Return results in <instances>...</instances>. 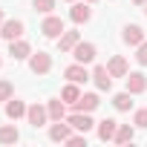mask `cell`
<instances>
[{"label": "cell", "mask_w": 147, "mask_h": 147, "mask_svg": "<svg viewBox=\"0 0 147 147\" xmlns=\"http://www.w3.org/2000/svg\"><path fill=\"white\" fill-rule=\"evenodd\" d=\"M29 69L35 72V75H46V72L52 69V58H49L46 52H38V55L29 58Z\"/></svg>", "instance_id": "obj_1"}, {"label": "cell", "mask_w": 147, "mask_h": 147, "mask_svg": "<svg viewBox=\"0 0 147 147\" xmlns=\"http://www.w3.org/2000/svg\"><path fill=\"white\" fill-rule=\"evenodd\" d=\"M72 58H75L78 63H92L95 61V43H75V49H72Z\"/></svg>", "instance_id": "obj_2"}, {"label": "cell", "mask_w": 147, "mask_h": 147, "mask_svg": "<svg viewBox=\"0 0 147 147\" xmlns=\"http://www.w3.org/2000/svg\"><path fill=\"white\" fill-rule=\"evenodd\" d=\"M63 75H66L72 84H84V81H90V78H92L90 72L84 69V63H78V61L72 63V66H66V69H63Z\"/></svg>", "instance_id": "obj_3"}, {"label": "cell", "mask_w": 147, "mask_h": 147, "mask_svg": "<svg viewBox=\"0 0 147 147\" xmlns=\"http://www.w3.org/2000/svg\"><path fill=\"white\" fill-rule=\"evenodd\" d=\"M66 121H69V127H75V130H81V133H90V130H92V124H95V121H92L87 113H81V110H75Z\"/></svg>", "instance_id": "obj_4"}, {"label": "cell", "mask_w": 147, "mask_h": 147, "mask_svg": "<svg viewBox=\"0 0 147 147\" xmlns=\"http://www.w3.org/2000/svg\"><path fill=\"white\" fill-rule=\"evenodd\" d=\"M92 81H95L98 90H107V92L113 90V75H110L107 66H95V69H92Z\"/></svg>", "instance_id": "obj_5"}, {"label": "cell", "mask_w": 147, "mask_h": 147, "mask_svg": "<svg viewBox=\"0 0 147 147\" xmlns=\"http://www.w3.org/2000/svg\"><path fill=\"white\" fill-rule=\"evenodd\" d=\"M40 32H43L46 38H61V35H63V20H61V18H52V15H49V18L43 20Z\"/></svg>", "instance_id": "obj_6"}, {"label": "cell", "mask_w": 147, "mask_h": 147, "mask_svg": "<svg viewBox=\"0 0 147 147\" xmlns=\"http://www.w3.org/2000/svg\"><path fill=\"white\" fill-rule=\"evenodd\" d=\"M26 118H29V124H32V127L38 130V127H43V124H46V118H49V113H46V110H43L40 104H32V107L26 110Z\"/></svg>", "instance_id": "obj_7"}, {"label": "cell", "mask_w": 147, "mask_h": 147, "mask_svg": "<svg viewBox=\"0 0 147 147\" xmlns=\"http://www.w3.org/2000/svg\"><path fill=\"white\" fill-rule=\"evenodd\" d=\"M144 90H147V78L141 75V72H130V75H127V92L130 95H138Z\"/></svg>", "instance_id": "obj_8"}, {"label": "cell", "mask_w": 147, "mask_h": 147, "mask_svg": "<svg viewBox=\"0 0 147 147\" xmlns=\"http://www.w3.org/2000/svg\"><path fill=\"white\" fill-rule=\"evenodd\" d=\"M0 35H3L6 40H18L23 35V23L20 20H3V29H0Z\"/></svg>", "instance_id": "obj_9"}, {"label": "cell", "mask_w": 147, "mask_h": 147, "mask_svg": "<svg viewBox=\"0 0 147 147\" xmlns=\"http://www.w3.org/2000/svg\"><path fill=\"white\" fill-rule=\"evenodd\" d=\"M115 130H118V121H115V118H104V121H98V138H101V141L115 138Z\"/></svg>", "instance_id": "obj_10"}, {"label": "cell", "mask_w": 147, "mask_h": 147, "mask_svg": "<svg viewBox=\"0 0 147 147\" xmlns=\"http://www.w3.org/2000/svg\"><path fill=\"white\" fill-rule=\"evenodd\" d=\"M9 55H12L15 61H23V58H29V55H32V46H29L26 40H20V38H18V40H12Z\"/></svg>", "instance_id": "obj_11"}, {"label": "cell", "mask_w": 147, "mask_h": 147, "mask_svg": "<svg viewBox=\"0 0 147 147\" xmlns=\"http://www.w3.org/2000/svg\"><path fill=\"white\" fill-rule=\"evenodd\" d=\"M107 69H110V75H113V78H127V61H124L121 55H115V58H110V63H107Z\"/></svg>", "instance_id": "obj_12"}, {"label": "cell", "mask_w": 147, "mask_h": 147, "mask_svg": "<svg viewBox=\"0 0 147 147\" xmlns=\"http://www.w3.org/2000/svg\"><path fill=\"white\" fill-rule=\"evenodd\" d=\"M101 101H98V95H92V92H87V95H81L75 104H72V107H75V110H81V113H92L95 107H98Z\"/></svg>", "instance_id": "obj_13"}, {"label": "cell", "mask_w": 147, "mask_h": 147, "mask_svg": "<svg viewBox=\"0 0 147 147\" xmlns=\"http://www.w3.org/2000/svg\"><path fill=\"white\" fill-rule=\"evenodd\" d=\"M124 43H130V46L144 43V29L141 26H124Z\"/></svg>", "instance_id": "obj_14"}, {"label": "cell", "mask_w": 147, "mask_h": 147, "mask_svg": "<svg viewBox=\"0 0 147 147\" xmlns=\"http://www.w3.org/2000/svg\"><path fill=\"white\" fill-rule=\"evenodd\" d=\"M26 110H29V107H26L23 101H18V98H9V101H6V115H9L12 121L20 118V115H26Z\"/></svg>", "instance_id": "obj_15"}, {"label": "cell", "mask_w": 147, "mask_h": 147, "mask_svg": "<svg viewBox=\"0 0 147 147\" xmlns=\"http://www.w3.org/2000/svg\"><path fill=\"white\" fill-rule=\"evenodd\" d=\"M69 18L75 20V23H87V20L92 18V12H90L87 3H75V6H72V12H69Z\"/></svg>", "instance_id": "obj_16"}, {"label": "cell", "mask_w": 147, "mask_h": 147, "mask_svg": "<svg viewBox=\"0 0 147 147\" xmlns=\"http://www.w3.org/2000/svg\"><path fill=\"white\" fill-rule=\"evenodd\" d=\"M49 138H52V141H66V138H69V121H66V124H63V121H55L52 130H49Z\"/></svg>", "instance_id": "obj_17"}, {"label": "cell", "mask_w": 147, "mask_h": 147, "mask_svg": "<svg viewBox=\"0 0 147 147\" xmlns=\"http://www.w3.org/2000/svg\"><path fill=\"white\" fill-rule=\"evenodd\" d=\"M75 43H78V32H63V35L58 38V49H61V52H72Z\"/></svg>", "instance_id": "obj_18"}, {"label": "cell", "mask_w": 147, "mask_h": 147, "mask_svg": "<svg viewBox=\"0 0 147 147\" xmlns=\"http://www.w3.org/2000/svg\"><path fill=\"white\" fill-rule=\"evenodd\" d=\"M61 98H63L66 104H75V101L81 98V90H78V84H72V81H69V84L61 90Z\"/></svg>", "instance_id": "obj_19"}, {"label": "cell", "mask_w": 147, "mask_h": 147, "mask_svg": "<svg viewBox=\"0 0 147 147\" xmlns=\"http://www.w3.org/2000/svg\"><path fill=\"white\" fill-rule=\"evenodd\" d=\"M18 138H20L18 127H12V124H6V127H0V144H15Z\"/></svg>", "instance_id": "obj_20"}, {"label": "cell", "mask_w": 147, "mask_h": 147, "mask_svg": "<svg viewBox=\"0 0 147 147\" xmlns=\"http://www.w3.org/2000/svg\"><path fill=\"white\" fill-rule=\"evenodd\" d=\"M46 113H49V118H52V121H63V118H66V110H63V101H49Z\"/></svg>", "instance_id": "obj_21"}, {"label": "cell", "mask_w": 147, "mask_h": 147, "mask_svg": "<svg viewBox=\"0 0 147 147\" xmlns=\"http://www.w3.org/2000/svg\"><path fill=\"white\" fill-rule=\"evenodd\" d=\"M133 136H136V133H133V127H130V124H121V127L115 130V141H118V144H130V141H133Z\"/></svg>", "instance_id": "obj_22"}, {"label": "cell", "mask_w": 147, "mask_h": 147, "mask_svg": "<svg viewBox=\"0 0 147 147\" xmlns=\"http://www.w3.org/2000/svg\"><path fill=\"white\" fill-rule=\"evenodd\" d=\"M113 104H115V110H121V113H124V110H130V107H133V101H130V92H118V95L113 98Z\"/></svg>", "instance_id": "obj_23"}, {"label": "cell", "mask_w": 147, "mask_h": 147, "mask_svg": "<svg viewBox=\"0 0 147 147\" xmlns=\"http://www.w3.org/2000/svg\"><path fill=\"white\" fill-rule=\"evenodd\" d=\"M32 9H35V12H40V15H49V12L55 9V0H35Z\"/></svg>", "instance_id": "obj_24"}, {"label": "cell", "mask_w": 147, "mask_h": 147, "mask_svg": "<svg viewBox=\"0 0 147 147\" xmlns=\"http://www.w3.org/2000/svg\"><path fill=\"white\" fill-rule=\"evenodd\" d=\"M12 92H15V87H12L9 81H0V101H9Z\"/></svg>", "instance_id": "obj_25"}, {"label": "cell", "mask_w": 147, "mask_h": 147, "mask_svg": "<svg viewBox=\"0 0 147 147\" xmlns=\"http://www.w3.org/2000/svg\"><path fill=\"white\" fill-rule=\"evenodd\" d=\"M133 124H136V127H141V130H147V110H138V113H136V118H133Z\"/></svg>", "instance_id": "obj_26"}, {"label": "cell", "mask_w": 147, "mask_h": 147, "mask_svg": "<svg viewBox=\"0 0 147 147\" xmlns=\"http://www.w3.org/2000/svg\"><path fill=\"white\" fill-rule=\"evenodd\" d=\"M136 61L147 66V43H138V55H136Z\"/></svg>", "instance_id": "obj_27"}, {"label": "cell", "mask_w": 147, "mask_h": 147, "mask_svg": "<svg viewBox=\"0 0 147 147\" xmlns=\"http://www.w3.org/2000/svg\"><path fill=\"white\" fill-rule=\"evenodd\" d=\"M66 144H72V147H75V144H87V133H81V136H69Z\"/></svg>", "instance_id": "obj_28"}, {"label": "cell", "mask_w": 147, "mask_h": 147, "mask_svg": "<svg viewBox=\"0 0 147 147\" xmlns=\"http://www.w3.org/2000/svg\"><path fill=\"white\" fill-rule=\"evenodd\" d=\"M133 3H136V6H144V3H147V0H133Z\"/></svg>", "instance_id": "obj_29"}, {"label": "cell", "mask_w": 147, "mask_h": 147, "mask_svg": "<svg viewBox=\"0 0 147 147\" xmlns=\"http://www.w3.org/2000/svg\"><path fill=\"white\" fill-rule=\"evenodd\" d=\"M0 26H3V9H0Z\"/></svg>", "instance_id": "obj_30"}, {"label": "cell", "mask_w": 147, "mask_h": 147, "mask_svg": "<svg viewBox=\"0 0 147 147\" xmlns=\"http://www.w3.org/2000/svg\"><path fill=\"white\" fill-rule=\"evenodd\" d=\"M144 15H147V3H144Z\"/></svg>", "instance_id": "obj_31"}, {"label": "cell", "mask_w": 147, "mask_h": 147, "mask_svg": "<svg viewBox=\"0 0 147 147\" xmlns=\"http://www.w3.org/2000/svg\"><path fill=\"white\" fill-rule=\"evenodd\" d=\"M87 3H95V0H87Z\"/></svg>", "instance_id": "obj_32"}, {"label": "cell", "mask_w": 147, "mask_h": 147, "mask_svg": "<svg viewBox=\"0 0 147 147\" xmlns=\"http://www.w3.org/2000/svg\"><path fill=\"white\" fill-rule=\"evenodd\" d=\"M66 3H72V0H66Z\"/></svg>", "instance_id": "obj_33"}, {"label": "cell", "mask_w": 147, "mask_h": 147, "mask_svg": "<svg viewBox=\"0 0 147 147\" xmlns=\"http://www.w3.org/2000/svg\"><path fill=\"white\" fill-rule=\"evenodd\" d=\"M0 63H3V61H0Z\"/></svg>", "instance_id": "obj_34"}]
</instances>
